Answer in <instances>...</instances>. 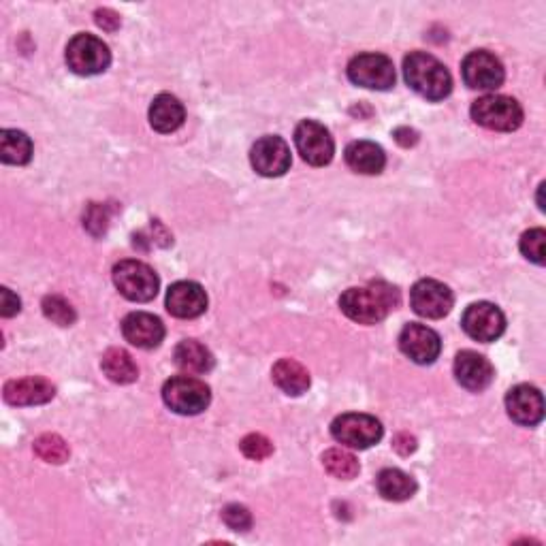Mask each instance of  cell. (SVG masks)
<instances>
[{"label": "cell", "instance_id": "cell-11", "mask_svg": "<svg viewBox=\"0 0 546 546\" xmlns=\"http://www.w3.org/2000/svg\"><path fill=\"white\" fill-rule=\"evenodd\" d=\"M461 75L472 90H497L506 79L502 60L487 50H476L465 56Z\"/></svg>", "mask_w": 546, "mask_h": 546}, {"label": "cell", "instance_id": "cell-29", "mask_svg": "<svg viewBox=\"0 0 546 546\" xmlns=\"http://www.w3.org/2000/svg\"><path fill=\"white\" fill-rule=\"evenodd\" d=\"M41 308L45 318L52 320V323L58 327H71L77 320L73 305L60 295H47L41 303Z\"/></svg>", "mask_w": 546, "mask_h": 546}, {"label": "cell", "instance_id": "cell-7", "mask_svg": "<svg viewBox=\"0 0 546 546\" xmlns=\"http://www.w3.org/2000/svg\"><path fill=\"white\" fill-rule=\"evenodd\" d=\"M382 433L384 431L378 419L359 412L342 414L331 423V436L342 446L357 448V451H365V448L378 444L382 440Z\"/></svg>", "mask_w": 546, "mask_h": 546}, {"label": "cell", "instance_id": "cell-12", "mask_svg": "<svg viewBox=\"0 0 546 546\" xmlns=\"http://www.w3.org/2000/svg\"><path fill=\"white\" fill-rule=\"evenodd\" d=\"M250 163L263 178H280L291 169V148L282 137H261L250 150Z\"/></svg>", "mask_w": 546, "mask_h": 546}, {"label": "cell", "instance_id": "cell-23", "mask_svg": "<svg viewBox=\"0 0 546 546\" xmlns=\"http://www.w3.org/2000/svg\"><path fill=\"white\" fill-rule=\"evenodd\" d=\"M175 365L186 374H207L214 369V355L197 340H184L175 346L173 352Z\"/></svg>", "mask_w": 546, "mask_h": 546}, {"label": "cell", "instance_id": "cell-19", "mask_svg": "<svg viewBox=\"0 0 546 546\" xmlns=\"http://www.w3.org/2000/svg\"><path fill=\"white\" fill-rule=\"evenodd\" d=\"M5 401L11 406H41L52 401L56 389L52 382L39 376H28L22 380H9L5 384Z\"/></svg>", "mask_w": 546, "mask_h": 546}, {"label": "cell", "instance_id": "cell-35", "mask_svg": "<svg viewBox=\"0 0 546 546\" xmlns=\"http://www.w3.org/2000/svg\"><path fill=\"white\" fill-rule=\"evenodd\" d=\"M94 22L99 24L103 30H107V32H116L120 28V24H122L120 15L116 11H111V9H99V11H96L94 13Z\"/></svg>", "mask_w": 546, "mask_h": 546}, {"label": "cell", "instance_id": "cell-22", "mask_svg": "<svg viewBox=\"0 0 546 546\" xmlns=\"http://www.w3.org/2000/svg\"><path fill=\"white\" fill-rule=\"evenodd\" d=\"M271 378L276 387L291 397H299L310 389V372L295 359H280L271 369Z\"/></svg>", "mask_w": 546, "mask_h": 546}, {"label": "cell", "instance_id": "cell-9", "mask_svg": "<svg viewBox=\"0 0 546 546\" xmlns=\"http://www.w3.org/2000/svg\"><path fill=\"white\" fill-rule=\"evenodd\" d=\"M461 327L476 342H495L506 331V316L489 301H478L465 308L461 316Z\"/></svg>", "mask_w": 546, "mask_h": 546}, {"label": "cell", "instance_id": "cell-20", "mask_svg": "<svg viewBox=\"0 0 546 546\" xmlns=\"http://www.w3.org/2000/svg\"><path fill=\"white\" fill-rule=\"evenodd\" d=\"M346 165L361 175H378L387 165V154L374 141H352L344 152Z\"/></svg>", "mask_w": 546, "mask_h": 546}, {"label": "cell", "instance_id": "cell-14", "mask_svg": "<svg viewBox=\"0 0 546 546\" xmlns=\"http://www.w3.org/2000/svg\"><path fill=\"white\" fill-rule=\"evenodd\" d=\"M399 348L410 361L419 365H431L440 357L442 340L440 335L427 325L410 323L399 333Z\"/></svg>", "mask_w": 546, "mask_h": 546}, {"label": "cell", "instance_id": "cell-21", "mask_svg": "<svg viewBox=\"0 0 546 546\" xmlns=\"http://www.w3.org/2000/svg\"><path fill=\"white\" fill-rule=\"evenodd\" d=\"M186 120V109L173 94H158L150 105V124L156 133H175Z\"/></svg>", "mask_w": 546, "mask_h": 546}, {"label": "cell", "instance_id": "cell-13", "mask_svg": "<svg viewBox=\"0 0 546 546\" xmlns=\"http://www.w3.org/2000/svg\"><path fill=\"white\" fill-rule=\"evenodd\" d=\"M412 310L429 320H440L453 310V291L438 280H419L410 291Z\"/></svg>", "mask_w": 546, "mask_h": 546}, {"label": "cell", "instance_id": "cell-34", "mask_svg": "<svg viewBox=\"0 0 546 546\" xmlns=\"http://www.w3.org/2000/svg\"><path fill=\"white\" fill-rule=\"evenodd\" d=\"M22 310V301L20 297L15 295L13 291H9V288H0V314H3L5 318H11Z\"/></svg>", "mask_w": 546, "mask_h": 546}, {"label": "cell", "instance_id": "cell-27", "mask_svg": "<svg viewBox=\"0 0 546 546\" xmlns=\"http://www.w3.org/2000/svg\"><path fill=\"white\" fill-rule=\"evenodd\" d=\"M323 465L331 476L342 478V480L355 478L361 470L357 457L344 451V448H329V451L323 455Z\"/></svg>", "mask_w": 546, "mask_h": 546}, {"label": "cell", "instance_id": "cell-17", "mask_svg": "<svg viewBox=\"0 0 546 546\" xmlns=\"http://www.w3.org/2000/svg\"><path fill=\"white\" fill-rule=\"evenodd\" d=\"M122 335L128 344L150 350L165 340V325L154 314L133 312L122 320Z\"/></svg>", "mask_w": 546, "mask_h": 546}, {"label": "cell", "instance_id": "cell-24", "mask_svg": "<svg viewBox=\"0 0 546 546\" xmlns=\"http://www.w3.org/2000/svg\"><path fill=\"white\" fill-rule=\"evenodd\" d=\"M376 487L384 500L406 502L416 493V480L397 468H387L378 474Z\"/></svg>", "mask_w": 546, "mask_h": 546}, {"label": "cell", "instance_id": "cell-3", "mask_svg": "<svg viewBox=\"0 0 546 546\" xmlns=\"http://www.w3.org/2000/svg\"><path fill=\"white\" fill-rule=\"evenodd\" d=\"M472 120L497 133H512L523 124V107L517 99L504 94H487L480 96L472 105Z\"/></svg>", "mask_w": 546, "mask_h": 546}, {"label": "cell", "instance_id": "cell-28", "mask_svg": "<svg viewBox=\"0 0 546 546\" xmlns=\"http://www.w3.org/2000/svg\"><path fill=\"white\" fill-rule=\"evenodd\" d=\"M35 453L45 463H56V465L64 463L71 455L69 444L64 442L60 436H56V433H43L41 438H37L35 440Z\"/></svg>", "mask_w": 546, "mask_h": 546}, {"label": "cell", "instance_id": "cell-8", "mask_svg": "<svg viewBox=\"0 0 546 546\" xmlns=\"http://www.w3.org/2000/svg\"><path fill=\"white\" fill-rule=\"evenodd\" d=\"M348 79L369 90H389L395 86L393 60L384 54H359L348 62Z\"/></svg>", "mask_w": 546, "mask_h": 546}, {"label": "cell", "instance_id": "cell-31", "mask_svg": "<svg viewBox=\"0 0 546 546\" xmlns=\"http://www.w3.org/2000/svg\"><path fill=\"white\" fill-rule=\"evenodd\" d=\"M242 453L252 461H263L271 457L273 444L269 438L263 436V433H250V436L242 440Z\"/></svg>", "mask_w": 546, "mask_h": 546}, {"label": "cell", "instance_id": "cell-32", "mask_svg": "<svg viewBox=\"0 0 546 546\" xmlns=\"http://www.w3.org/2000/svg\"><path fill=\"white\" fill-rule=\"evenodd\" d=\"M222 521L227 523V527L233 529V532H248V529L252 527L250 510L246 506H239V504H231V506L224 508Z\"/></svg>", "mask_w": 546, "mask_h": 546}, {"label": "cell", "instance_id": "cell-10", "mask_svg": "<svg viewBox=\"0 0 546 546\" xmlns=\"http://www.w3.org/2000/svg\"><path fill=\"white\" fill-rule=\"evenodd\" d=\"M295 146L305 163L312 167L329 165L335 154V143L331 133L323 124L314 120H303L297 126Z\"/></svg>", "mask_w": 546, "mask_h": 546}, {"label": "cell", "instance_id": "cell-6", "mask_svg": "<svg viewBox=\"0 0 546 546\" xmlns=\"http://www.w3.org/2000/svg\"><path fill=\"white\" fill-rule=\"evenodd\" d=\"M67 64L73 73L82 77L101 75L109 69L111 52L99 37L82 32V35H75L67 45Z\"/></svg>", "mask_w": 546, "mask_h": 546}, {"label": "cell", "instance_id": "cell-15", "mask_svg": "<svg viewBox=\"0 0 546 546\" xmlns=\"http://www.w3.org/2000/svg\"><path fill=\"white\" fill-rule=\"evenodd\" d=\"M506 410L517 425L536 427L544 419L542 393L536 387H529V384H519V387L508 391Z\"/></svg>", "mask_w": 546, "mask_h": 546}, {"label": "cell", "instance_id": "cell-33", "mask_svg": "<svg viewBox=\"0 0 546 546\" xmlns=\"http://www.w3.org/2000/svg\"><path fill=\"white\" fill-rule=\"evenodd\" d=\"M107 224H109V214H107V207L101 205V203H90L88 210L84 214V227L94 235L99 237L107 231Z\"/></svg>", "mask_w": 546, "mask_h": 546}, {"label": "cell", "instance_id": "cell-25", "mask_svg": "<svg viewBox=\"0 0 546 546\" xmlns=\"http://www.w3.org/2000/svg\"><path fill=\"white\" fill-rule=\"evenodd\" d=\"M101 367L103 374L116 384H133L139 378V369L133 357L122 348H109L103 355Z\"/></svg>", "mask_w": 546, "mask_h": 546}, {"label": "cell", "instance_id": "cell-36", "mask_svg": "<svg viewBox=\"0 0 546 546\" xmlns=\"http://www.w3.org/2000/svg\"><path fill=\"white\" fill-rule=\"evenodd\" d=\"M393 137H395V141L399 143L401 148H412V146H416V143H419V133H416L414 128H408V126L395 128Z\"/></svg>", "mask_w": 546, "mask_h": 546}, {"label": "cell", "instance_id": "cell-1", "mask_svg": "<svg viewBox=\"0 0 546 546\" xmlns=\"http://www.w3.org/2000/svg\"><path fill=\"white\" fill-rule=\"evenodd\" d=\"M399 305V291L389 282H369L355 286L340 297L342 312L359 325H376Z\"/></svg>", "mask_w": 546, "mask_h": 546}, {"label": "cell", "instance_id": "cell-16", "mask_svg": "<svg viewBox=\"0 0 546 546\" xmlns=\"http://www.w3.org/2000/svg\"><path fill=\"white\" fill-rule=\"evenodd\" d=\"M167 310L175 318H199L207 310V293L197 282H175L167 291Z\"/></svg>", "mask_w": 546, "mask_h": 546}, {"label": "cell", "instance_id": "cell-5", "mask_svg": "<svg viewBox=\"0 0 546 546\" xmlns=\"http://www.w3.org/2000/svg\"><path fill=\"white\" fill-rule=\"evenodd\" d=\"M114 284L128 301L148 303L158 295L160 280L150 265L128 259L114 267Z\"/></svg>", "mask_w": 546, "mask_h": 546}, {"label": "cell", "instance_id": "cell-2", "mask_svg": "<svg viewBox=\"0 0 546 546\" xmlns=\"http://www.w3.org/2000/svg\"><path fill=\"white\" fill-rule=\"evenodd\" d=\"M406 84L427 101H444L453 90V77L444 64L427 52H412L404 58Z\"/></svg>", "mask_w": 546, "mask_h": 546}, {"label": "cell", "instance_id": "cell-18", "mask_svg": "<svg viewBox=\"0 0 546 546\" xmlns=\"http://www.w3.org/2000/svg\"><path fill=\"white\" fill-rule=\"evenodd\" d=\"M493 365L474 350H461L455 359V378L472 393L485 391L493 382Z\"/></svg>", "mask_w": 546, "mask_h": 546}, {"label": "cell", "instance_id": "cell-30", "mask_svg": "<svg viewBox=\"0 0 546 546\" xmlns=\"http://www.w3.org/2000/svg\"><path fill=\"white\" fill-rule=\"evenodd\" d=\"M544 246H546L544 229H532V231L523 233L521 252H523L525 259H529L536 265H544Z\"/></svg>", "mask_w": 546, "mask_h": 546}, {"label": "cell", "instance_id": "cell-26", "mask_svg": "<svg viewBox=\"0 0 546 546\" xmlns=\"http://www.w3.org/2000/svg\"><path fill=\"white\" fill-rule=\"evenodd\" d=\"M0 158L5 165H28L32 158V141L22 131H11L5 128L0 133Z\"/></svg>", "mask_w": 546, "mask_h": 546}, {"label": "cell", "instance_id": "cell-4", "mask_svg": "<svg viewBox=\"0 0 546 546\" xmlns=\"http://www.w3.org/2000/svg\"><path fill=\"white\" fill-rule=\"evenodd\" d=\"M163 399L175 414L195 416L210 406L212 393H210V387H207V384L199 378L173 376L165 382Z\"/></svg>", "mask_w": 546, "mask_h": 546}, {"label": "cell", "instance_id": "cell-37", "mask_svg": "<svg viewBox=\"0 0 546 546\" xmlns=\"http://www.w3.org/2000/svg\"><path fill=\"white\" fill-rule=\"evenodd\" d=\"M393 446L399 455H410L416 451V440L410 436V433H399Z\"/></svg>", "mask_w": 546, "mask_h": 546}]
</instances>
